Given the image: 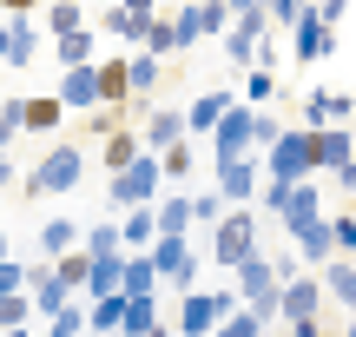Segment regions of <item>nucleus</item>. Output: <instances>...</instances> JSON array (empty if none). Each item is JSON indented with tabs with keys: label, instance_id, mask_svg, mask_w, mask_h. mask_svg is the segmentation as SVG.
I'll use <instances>...</instances> for the list:
<instances>
[{
	"label": "nucleus",
	"instance_id": "nucleus-1",
	"mask_svg": "<svg viewBox=\"0 0 356 337\" xmlns=\"http://www.w3.org/2000/svg\"><path fill=\"white\" fill-rule=\"evenodd\" d=\"M165 192H172V172H165V152H152V146H145L132 166L106 172V205H113V212H126V205H159Z\"/></svg>",
	"mask_w": 356,
	"mask_h": 337
},
{
	"label": "nucleus",
	"instance_id": "nucleus-2",
	"mask_svg": "<svg viewBox=\"0 0 356 337\" xmlns=\"http://www.w3.org/2000/svg\"><path fill=\"white\" fill-rule=\"evenodd\" d=\"M79 179H86V146H79V139H53L47 152L26 166L20 192L26 198H66V192H79Z\"/></svg>",
	"mask_w": 356,
	"mask_h": 337
},
{
	"label": "nucleus",
	"instance_id": "nucleus-3",
	"mask_svg": "<svg viewBox=\"0 0 356 337\" xmlns=\"http://www.w3.org/2000/svg\"><path fill=\"white\" fill-rule=\"evenodd\" d=\"M257 232H264V212H257V205H231L225 219L204 232V251H211V265H218V272H238L251 251H264V238H257Z\"/></svg>",
	"mask_w": 356,
	"mask_h": 337
},
{
	"label": "nucleus",
	"instance_id": "nucleus-4",
	"mask_svg": "<svg viewBox=\"0 0 356 337\" xmlns=\"http://www.w3.org/2000/svg\"><path fill=\"white\" fill-rule=\"evenodd\" d=\"M204 146H211V166H218V159H251V152H264V106L231 100V113L218 119V132Z\"/></svg>",
	"mask_w": 356,
	"mask_h": 337
},
{
	"label": "nucleus",
	"instance_id": "nucleus-5",
	"mask_svg": "<svg viewBox=\"0 0 356 337\" xmlns=\"http://www.w3.org/2000/svg\"><path fill=\"white\" fill-rule=\"evenodd\" d=\"M231 285H238V298L244 304H257V311H270L277 318V304H284V265H277V251H251V258L231 272Z\"/></svg>",
	"mask_w": 356,
	"mask_h": 337
},
{
	"label": "nucleus",
	"instance_id": "nucleus-6",
	"mask_svg": "<svg viewBox=\"0 0 356 337\" xmlns=\"http://www.w3.org/2000/svg\"><path fill=\"white\" fill-rule=\"evenodd\" d=\"M264 172H270V179H310V172H323V159H317V126H284L277 146L264 152Z\"/></svg>",
	"mask_w": 356,
	"mask_h": 337
},
{
	"label": "nucleus",
	"instance_id": "nucleus-7",
	"mask_svg": "<svg viewBox=\"0 0 356 337\" xmlns=\"http://www.w3.org/2000/svg\"><path fill=\"white\" fill-rule=\"evenodd\" d=\"M238 304V285H225V291H178V318L172 324L185 331V337H204V331H225V311Z\"/></svg>",
	"mask_w": 356,
	"mask_h": 337
},
{
	"label": "nucleus",
	"instance_id": "nucleus-8",
	"mask_svg": "<svg viewBox=\"0 0 356 337\" xmlns=\"http://www.w3.org/2000/svg\"><path fill=\"white\" fill-rule=\"evenodd\" d=\"M152 258H159V272H165V291H191L198 285V265L211 258V251L191 245V232H159Z\"/></svg>",
	"mask_w": 356,
	"mask_h": 337
},
{
	"label": "nucleus",
	"instance_id": "nucleus-9",
	"mask_svg": "<svg viewBox=\"0 0 356 337\" xmlns=\"http://www.w3.org/2000/svg\"><path fill=\"white\" fill-rule=\"evenodd\" d=\"M291 53H297L304 66H323V60L337 53V20H323V7H317V0H310V7H304V20L291 26Z\"/></svg>",
	"mask_w": 356,
	"mask_h": 337
},
{
	"label": "nucleus",
	"instance_id": "nucleus-10",
	"mask_svg": "<svg viewBox=\"0 0 356 337\" xmlns=\"http://www.w3.org/2000/svg\"><path fill=\"white\" fill-rule=\"evenodd\" d=\"M330 172H310V179H297L291 185V198H284V212H277V225L284 232H297V225H310V219H323V212H330Z\"/></svg>",
	"mask_w": 356,
	"mask_h": 337
},
{
	"label": "nucleus",
	"instance_id": "nucleus-11",
	"mask_svg": "<svg viewBox=\"0 0 356 337\" xmlns=\"http://www.w3.org/2000/svg\"><path fill=\"white\" fill-rule=\"evenodd\" d=\"M60 100L73 106L79 119L106 106V79H99V60H79V66H60Z\"/></svg>",
	"mask_w": 356,
	"mask_h": 337
},
{
	"label": "nucleus",
	"instance_id": "nucleus-12",
	"mask_svg": "<svg viewBox=\"0 0 356 337\" xmlns=\"http://www.w3.org/2000/svg\"><path fill=\"white\" fill-rule=\"evenodd\" d=\"M218 185H225V198L231 205H257V192H264V152H251V159H218Z\"/></svg>",
	"mask_w": 356,
	"mask_h": 337
},
{
	"label": "nucleus",
	"instance_id": "nucleus-13",
	"mask_svg": "<svg viewBox=\"0 0 356 337\" xmlns=\"http://www.w3.org/2000/svg\"><path fill=\"white\" fill-rule=\"evenodd\" d=\"M33 53H40V26L26 13H7V26H0V66H7V79H20L33 66Z\"/></svg>",
	"mask_w": 356,
	"mask_h": 337
},
{
	"label": "nucleus",
	"instance_id": "nucleus-14",
	"mask_svg": "<svg viewBox=\"0 0 356 337\" xmlns=\"http://www.w3.org/2000/svg\"><path fill=\"white\" fill-rule=\"evenodd\" d=\"M152 20H159V13H132L126 0L99 7V33H106V40H119V47H145V40H152Z\"/></svg>",
	"mask_w": 356,
	"mask_h": 337
},
{
	"label": "nucleus",
	"instance_id": "nucleus-15",
	"mask_svg": "<svg viewBox=\"0 0 356 337\" xmlns=\"http://www.w3.org/2000/svg\"><path fill=\"white\" fill-rule=\"evenodd\" d=\"M73 298H79V285H73V278H66V272H60L53 258H47V265H33V311H40V318L66 311Z\"/></svg>",
	"mask_w": 356,
	"mask_h": 337
},
{
	"label": "nucleus",
	"instance_id": "nucleus-16",
	"mask_svg": "<svg viewBox=\"0 0 356 337\" xmlns=\"http://www.w3.org/2000/svg\"><path fill=\"white\" fill-rule=\"evenodd\" d=\"M284 238L304 251V265H330L337 251H343V245H337V219H330V212H323V219H310V225H297V232H284Z\"/></svg>",
	"mask_w": 356,
	"mask_h": 337
},
{
	"label": "nucleus",
	"instance_id": "nucleus-17",
	"mask_svg": "<svg viewBox=\"0 0 356 337\" xmlns=\"http://www.w3.org/2000/svg\"><path fill=\"white\" fill-rule=\"evenodd\" d=\"M165 53L159 47H132V106H152L159 100V86H165Z\"/></svg>",
	"mask_w": 356,
	"mask_h": 337
},
{
	"label": "nucleus",
	"instance_id": "nucleus-18",
	"mask_svg": "<svg viewBox=\"0 0 356 337\" xmlns=\"http://www.w3.org/2000/svg\"><path fill=\"white\" fill-rule=\"evenodd\" d=\"M139 132H145V146H152V152H172L178 139H191V119H185V106H152Z\"/></svg>",
	"mask_w": 356,
	"mask_h": 337
},
{
	"label": "nucleus",
	"instance_id": "nucleus-19",
	"mask_svg": "<svg viewBox=\"0 0 356 337\" xmlns=\"http://www.w3.org/2000/svg\"><path fill=\"white\" fill-rule=\"evenodd\" d=\"M337 119H356V93L310 86V93H304V126H337Z\"/></svg>",
	"mask_w": 356,
	"mask_h": 337
},
{
	"label": "nucleus",
	"instance_id": "nucleus-20",
	"mask_svg": "<svg viewBox=\"0 0 356 337\" xmlns=\"http://www.w3.org/2000/svg\"><path fill=\"white\" fill-rule=\"evenodd\" d=\"M53 60H60V66L99 60V20H86V26H66V33H53Z\"/></svg>",
	"mask_w": 356,
	"mask_h": 337
},
{
	"label": "nucleus",
	"instance_id": "nucleus-21",
	"mask_svg": "<svg viewBox=\"0 0 356 337\" xmlns=\"http://www.w3.org/2000/svg\"><path fill=\"white\" fill-rule=\"evenodd\" d=\"M225 113H231V86H211V93H198V100L185 106V119H191V139H211Z\"/></svg>",
	"mask_w": 356,
	"mask_h": 337
},
{
	"label": "nucleus",
	"instance_id": "nucleus-22",
	"mask_svg": "<svg viewBox=\"0 0 356 337\" xmlns=\"http://www.w3.org/2000/svg\"><path fill=\"white\" fill-rule=\"evenodd\" d=\"M159 298H165V291H126V331H132V337L165 331V311H159Z\"/></svg>",
	"mask_w": 356,
	"mask_h": 337
},
{
	"label": "nucleus",
	"instance_id": "nucleus-23",
	"mask_svg": "<svg viewBox=\"0 0 356 337\" xmlns=\"http://www.w3.org/2000/svg\"><path fill=\"white\" fill-rule=\"evenodd\" d=\"M317 272H323V285H330V304H337V311H356V258H350V251H337V258L317 265Z\"/></svg>",
	"mask_w": 356,
	"mask_h": 337
},
{
	"label": "nucleus",
	"instance_id": "nucleus-24",
	"mask_svg": "<svg viewBox=\"0 0 356 337\" xmlns=\"http://www.w3.org/2000/svg\"><path fill=\"white\" fill-rule=\"evenodd\" d=\"M66 113H73V106L60 100V86L53 93H26V132H60Z\"/></svg>",
	"mask_w": 356,
	"mask_h": 337
},
{
	"label": "nucleus",
	"instance_id": "nucleus-25",
	"mask_svg": "<svg viewBox=\"0 0 356 337\" xmlns=\"http://www.w3.org/2000/svg\"><path fill=\"white\" fill-rule=\"evenodd\" d=\"M139 152H145V132H126V126H113V132H106V139H99V166H106V172L132 166V159H139Z\"/></svg>",
	"mask_w": 356,
	"mask_h": 337
},
{
	"label": "nucleus",
	"instance_id": "nucleus-26",
	"mask_svg": "<svg viewBox=\"0 0 356 337\" xmlns=\"http://www.w3.org/2000/svg\"><path fill=\"white\" fill-rule=\"evenodd\" d=\"M317 159H323V172L343 166V159H356V132H350V119H337V126H317Z\"/></svg>",
	"mask_w": 356,
	"mask_h": 337
},
{
	"label": "nucleus",
	"instance_id": "nucleus-27",
	"mask_svg": "<svg viewBox=\"0 0 356 337\" xmlns=\"http://www.w3.org/2000/svg\"><path fill=\"white\" fill-rule=\"evenodd\" d=\"M126 251H152L159 245V205H126Z\"/></svg>",
	"mask_w": 356,
	"mask_h": 337
},
{
	"label": "nucleus",
	"instance_id": "nucleus-28",
	"mask_svg": "<svg viewBox=\"0 0 356 337\" xmlns=\"http://www.w3.org/2000/svg\"><path fill=\"white\" fill-rule=\"evenodd\" d=\"M86 245V232H79L73 219H47L40 225V258H66V251H79Z\"/></svg>",
	"mask_w": 356,
	"mask_h": 337
},
{
	"label": "nucleus",
	"instance_id": "nucleus-29",
	"mask_svg": "<svg viewBox=\"0 0 356 337\" xmlns=\"http://www.w3.org/2000/svg\"><path fill=\"white\" fill-rule=\"evenodd\" d=\"M33 331V291H0V337Z\"/></svg>",
	"mask_w": 356,
	"mask_h": 337
},
{
	"label": "nucleus",
	"instance_id": "nucleus-30",
	"mask_svg": "<svg viewBox=\"0 0 356 337\" xmlns=\"http://www.w3.org/2000/svg\"><path fill=\"white\" fill-rule=\"evenodd\" d=\"M159 232H198V205H191V192H172L159 198Z\"/></svg>",
	"mask_w": 356,
	"mask_h": 337
},
{
	"label": "nucleus",
	"instance_id": "nucleus-31",
	"mask_svg": "<svg viewBox=\"0 0 356 337\" xmlns=\"http://www.w3.org/2000/svg\"><path fill=\"white\" fill-rule=\"evenodd\" d=\"M244 100H251V106H270V100H277V66H270V60L244 66Z\"/></svg>",
	"mask_w": 356,
	"mask_h": 337
},
{
	"label": "nucleus",
	"instance_id": "nucleus-32",
	"mask_svg": "<svg viewBox=\"0 0 356 337\" xmlns=\"http://www.w3.org/2000/svg\"><path fill=\"white\" fill-rule=\"evenodd\" d=\"M92 331H126V291H106V298H86Z\"/></svg>",
	"mask_w": 356,
	"mask_h": 337
},
{
	"label": "nucleus",
	"instance_id": "nucleus-33",
	"mask_svg": "<svg viewBox=\"0 0 356 337\" xmlns=\"http://www.w3.org/2000/svg\"><path fill=\"white\" fill-rule=\"evenodd\" d=\"M86 251H92V258H113V251H126V225H119V219L86 225Z\"/></svg>",
	"mask_w": 356,
	"mask_h": 337
},
{
	"label": "nucleus",
	"instance_id": "nucleus-34",
	"mask_svg": "<svg viewBox=\"0 0 356 337\" xmlns=\"http://www.w3.org/2000/svg\"><path fill=\"white\" fill-rule=\"evenodd\" d=\"M79 331H92V311H86V298H73L66 311H53V318H47V337H79Z\"/></svg>",
	"mask_w": 356,
	"mask_h": 337
},
{
	"label": "nucleus",
	"instance_id": "nucleus-35",
	"mask_svg": "<svg viewBox=\"0 0 356 337\" xmlns=\"http://www.w3.org/2000/svg\"><path fill=\"white\" fill-rule=\"evenodd\" d=\"M191 205H198V232H211V225L231 212V198H225V185H204V192H191Z\"/></svg>",
	"mask_w": 356,
	"mask_h": 337
},
{
	"label": "nucleus",
	"instance_id": "nucleus-36",
	"mask_svg": "<svg viewBox=\"0 0 356 337\" xmlns=\"http://www.w3.org/2000/svg\"><path fill=\"white\" fill-rule=\"evenodd\" d=\"M92 0H47V33H66V26H86Z\"/></svg>",
	"mask_w": 356,
	"mask_h": 337
},
{
	"label": "nucleus",
	"instance_id": "nucleus-37",
	"mask_svg": "<svg viewBox=\"0 0 356 337\" xmlns=\"http://www.w3.org/2000/svg\"><path fill=\"white\" fill-rule=\"evenodd\" d=\"M26 132V93H7L0 100V146H13Z\"/></svg>",
	"mask_w": 356,
	"mask_h": 337
},
{
	"label": "nucleus",
	"instance_id": "nucleus-38",
	"mask_svg": "<svg viewBox=\"0 0 356 337\" xmlns=\"http://www.w3.org/2000/svg\"><path fill=\"white\" fill-rule=\"evenodd\" d=\"M113 126H126V106H99V113H86V139H92V146H99Z\"/></svg>",
	"mask_w": 356,
	"mask_h": 337
},
{
	"label": "nucleus",
	"instance_id": "nucleus-39",
	"mask_svg": "<svg viewBox=\"0 0 356 337\" xmlns=\"http://www.w3.org/2000/svg\"><path fill=\"white\" fill-rule=\"evenodd\" d=\"M165 172H172V185H185V179H191V139H178L172 152H165Z\"/></svg>",
	"mask_w": 356,
	"mask_h": 337
},
{
	"label": "nucleus",
	"instance_id": "nucleus-40",
	"mask_svg": "<svg viewBox=\"0 0 356 337\" xmlns=\"http://www.w3.org/2000/svg\"><path fill=\"white\" fill-rule=\"evenodd\" d=\"M264 7H270V20H277V26H297L310 0H264Z\"/></svg>",
	"mask_w": 356,
	"mask_h": 337
},
{
	"label": "nucleus",
	"instance_id": "nucleus-41",
	"mask_svg": "<svg viewBox=\"0 0 356 337\" xmlns=\"http://www.w3.org/2000/svg\"><path fill=\"white\" fill-rule=\"evenodd\" d=\"M26 285H33V272H26L20 258H7V265H0V291H26Z\"/></svg>",
	"mask_w": 356,
	"mask_h": 337
},
{
	"label": "nucleus",
	"instance_id": "nucleus-42",
	"mask_svg": "<svg viewBox=\"0 0 356 337\" xmlns=\"http://www.w3.org/2000/svg\"><path fill=\"white\" fill-rule=\"evenodd\" d=\"M330 219H337V245L356 258V212H330Z\"/></svg>",
	"mask_w": 356,
	"mask_h": 337
},
{
	"label": "nucleus",
	"instance_id": "nucleus-43",
	"mask_svg": "<svg viewBox=\"0 0 356 337\" xmlns=\"http://www.w3.org/2000/svg\"><path fill=\"white\" fill-rule=\"evenodd\" d=\"M330 185H337V192H356V159H343V166H330Z\"/></svg>",
	"mask_w": 356,
	"mask_h": 337
},
{
	"label": "nucleus",
	"instance_id": "nucleus-44",
	"mask_svg": "<svg viewBox=\"0 0 356 337\" xmlns=\"http://www.w3.org/2000/svg\"><path fill=\"white\" fill-rule=\"evenodd\" d=\"M317 7H323V20H343V13H350V0H317Z\"/></svg>",
	"mask_w": 356,
	"mask_h": 337
},
{
	"label": "nucleus",
	"instance_id": "nucleus-45",
	"mask_svg": "<svg viewBox=\"0 0 356 337\" xmlns=\"http://www.w3.org/2000/svg\"><path fill=\"white\" fill-rule=\"evenodd\" d=\"M7 13H33V7H47V0H0Z\"/></svg>",
	"mask_w": 356,
	"mask_h": 337
},
{
	"label": "nucleus",
	"instance_id": "nucleus-46",
	"mask_svg": "<svg viewBox=\"0 0 356 337\" xmlns=\"http://www.w3.org/2000/svg\"><path fill=\"white\" fill-rule=\"evenodd\" d=\"M343 331H350V337H356V311H343Z\"/></svg>",
	"mask_w": 356,
	"mask_h": 337
},
{
	"label": "nucleus",
	"instance_id": "nucleus-47",
	"mask_svg": "<svg viewBox=\"0 0 356 337\" xmlns=\"http://www.w3.org/2000/svg\"><path fill=\"white\" fill-rule=\"evenodd\" d=\"M92 7H113V0H92Z\"/></svg>",
	"mask_w": 356,
	"mask_h": 337
}]
</instances>
